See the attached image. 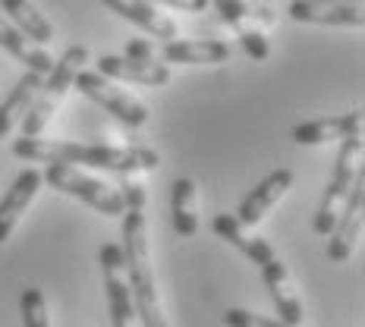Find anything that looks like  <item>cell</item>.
<instances>
[{
    "mask_svg": "<svg viewBox=\"0 0 365 327\" xmlns=\"http://www.w3.org/2000/svg\"><path fill=\"white\" fill-rule=\"evenodd\" d=\"M123 195V271L129 280L135 302V315L142 327H167V318L161 311V299L155 290V277H151L148 261V220H145V186L135 180H126L117 186Z\"/></svg>",
    "mask_w": 365,
    "mask_h": 327,
    "instance_id": "obj_1",
    "label": "cell"
},
{
    "mask_svg": "<svg viewBox=\"0 0 365 327\" xmlns=\"http://www.w3.org/2000/svg\"><path fill=\"white\" fill-rule=\"evenodd\" d=\"M13 155L29 164H70V167H95L110 173H139L158 170L161 157L151 148H120V145H98V142H54V139H16Z\"/></svg>",
    "mask_w": 365,
    "mask_h": 327,
    "instance_id": "obj_2",
    "label": "cell"
},
{
    "mask_svg": "<svg viewBox=\"0 0 365 327\" xmlns=\"http://www.w3.org/2000/svg\"><path fill=\"white\" fill-rule=\"evenodd\" d=\"M211 230H215L220 239L230 242V246H237L240 252L246 255L258 271H262L264 284H268V290H271L274 308H277V315H280L277 321H284L287 327H299L302 318H306V311H302V302H299V296H296L290 271H287L284 261L274 255V249L268 246V239L246 237V233H242V227L237 224V217H230V214H217L215 220H211Z\"/></svg>",
    "mask_w": 365,
    "mask_h": 327,
    "instance_id": "obj_3",
    "label": "cell"
},
{
    "mask_svg": "<svg viewBox=\"0 0 365 327\" xmlns=\"http://www.w3.org/2000/svg\"><path fill=\"white\" fill-rule=\"evenodd\" d=\"M82 63H88V48L73 44V48L63 51V57L57 60L54 70H51L48 79H44L35 104L29 108L26 117H22V139H38V133L48 126L51 117H54V110L66 98V91L73 88V79H76V73L82 70Z\"/></svg>",
    "mask_w": 365,
    "mask_h": 327,
    "instance_id": "obj_4",
    "label": "cell"
},
{
    "mask_svg": "<svg viewBox=\"0 0 365 327\" xmlns=\"http://www.w3.org/2000/svg\"><path fill=\"white\" fill-rule=\"evenodd\" d=\"M359 157H362V135L340 142L337 161H334V173L328 180V189H324V195H322V204H318V211H315V220H312V230H315L318 237H328L334 230V220L340 214V204H344L349 189H353L356 173L362 170Z\"/></svg>",
    "mask_w": 365,
    "mask_h": 327,
    "instance_id": "obj_5",
    "label": "cell"
},
{
    "mask_svg": "<svg viewBox=\"0 0 365 327\" xmlns=\"http://www.w3.org/2000/svg\"><path fill=\"white\" fill-rule=\"evenodd\" d=\"M44 180L54 189H60L63 195H73V199H82L86 204L98 211L104 217H123V195H120L117 186H108V182L86 177L79 167L70 164H48V170L41 173Z\"/></svg>",
    "mask_w": 365,
    "mask_h": 327,
    "instance_id": "obj_6",
    "label": "cell"
},
{
    "mask_svg": "<svg viewBox=\"0 0 365 327\" xmlns=\"http://www.w3.org/2000/svg\"><path fill=\"white\" fill-rule=\"evenodd\" d=\"M208 4L217 6L220 19L227 22V26L237 32L242 51H246L252 60H268L271 57V44L268 38H264V32L255 26V19L262 22V26H271L274 16L268 6H252L246 4V0H208Z\"/></svg>",
    "mask_w": 365,
    "mask_h": 327,
    "instance_id": "obj_7",
    "label": "cell"
},
{
    "mask_svg": "<svg viewBox=\"0 0 365 327\" xmlns=\"http://www.w3.org/2000/svg\"><path fill=\"white\" fill-rule=\"evenodd\" d=\"M101 274H104V293H108V308H110V321L113 327H139V315H135V302L129 280L123 271V252L117 242H104L101 252Z\"/></svg>",
    "mask_w": 365,
    "mask_h": 327,
    "instance_id": "obj_8",
    "label": "cell"
},
{
    "mask_svg": "<svg viewBox=\"0 0 365 327\" xmlns=\"http://www.w3.org/2000/svg\"><path fill=\"white\" fill-rule=\"evenodd\" d=\"M73 85L82 91L86 98L91 101H98L104 110H110L117 120H123L126 126H145L148 123V108L139 101V98H133L129 91L117 88L110 79H104L101 73H86L79 70L73 79Z\"/></svg>",
    "mask_w": 365,
    "mask_h": 327,
    "instance_id": "obj_9",
    "label": "cell"
},
{
    "mask_svg": "<svg viewBox=\"0 0 365 327\" xmlns=\"http://www.w3.org/2000/svg\"><path fill=\"white\" fill-rule=\"evenodd\" d=\"M362 202H365V173L359 170L353 180V189L346 192L340 214L334 220V230L328 233V258L337 264H344L349 252H353L356 239L362 233Z\"/></svg>",
    "mask_w": 365,
    "mask_h": 327,
    "instance_id": "obj_10",
    "label": "cell"
},
{
    "mask_svg": "<svg viewBox=\"0 0 365 327\" xmlns=\"http://www.w3.org/2000/svg\"><path fill=\"white\" fill-rule=\"evenodd\" d=\"M293 186V170L290 167H277V170H271L268 177H264L252 192L242 199L240 211H237V224L240 227H255L258 220H262L268 211L284 199V192Z\"/></svg>",
    "mask_w": 365,
    "mask_h": 327,
    "instance_id": "obj_11",
    "label": "cell"
},
{
    "mask_svg": "<svg viewBox=\"0 0 365 327\" xmlns=\"http://www.w3.org/2000/svg\"><path fill=\"white\" fill-rule=\"evenodd\" d=\"M41 170H35V167H29V170H22L16 182L10 186V192L0 199V246H4L6 239L13 237V230H16L19 217L26 214V208L32 204V199L38 195V189H41Z\"/></svg>",
    "mask_w": 365,
    "mask_h": 327,
    "instance_id": "obj_12",
    "label": "cell"
},
{
    "mask_svg": "<svg viewBox=\"0 0 365 327\" xmlns=\"http://www.w3.org/2000/svg\"><path fill=\"white\" fill-rule=\"evenodd\" d=\"M362 135V110L340 113V117H322L309 120L293 129V139L299 145H324V142H346Z\"/></svg>",
    "mask_w": 365,
    "mask_h": 327,
    "instance_id": "obj_13",
    "label": "cell"
},
{
    "mask_svg": "<svg viewBox=\"0 0 365 327\" xmlns=\"http://www.w3.org/2000/svg\"><path fill=\"white\" fill-rule=\"evenodd\" d=\"M287 13L296 22H312V26H365L362 6H346V4H322V0H293Z\"/></svg>",
    "mask_w": 365,
    "mask_h": 327,
    "instance_id": "obj_14",
    "label": "cell"
},
{
    "mask_svg": "<svg viewBox=\"0 0 365 327\" xmlns=\"http://www.w3.org/2000/svg\"><path fill=\"white\" fill-rule=\"evenodd\" d=\"M164 60L167 63H186V66H199V63H227L230 60V44L220 38H173L164 44Z\"/></svg>",
    "mask_w": 365,
    "mask_h": 327,
    "instance_id": "obj_15",
    "label": "cell"
},
{
    "mask_svg": "<svg viewBox=\"0 0 365 327\" xmlns=\"http://www.w3.org/2000/svg\"><path fill=\"white\" fill-rule=\"evenodd\" d=\"M98 73L110 82L113 79L139 82V85H151V88H161L173 79L167 63H158V60H151V63H133V60H126V57H110V54L98 60Z\"/></svg>",
    "mask_w": 365,
    "mask_h": 327,
    "instance_id": "obj_16",
    "label": "cell"
},
{
    "mask_svg": "<svg viewBox=\"0 0 365 327\" xmlns=\"http://www.w3.org/2000/svg\"><path fill=\"white\" fill-rule=\"evenodd\" d=\"M104 6H110L117 16L135 22L142 32H148L155 38H164V41L177 38V22L167 19L164 13H158V6L145 4V0H104Z\"/></svg>",
    "mask_w": 365,
    "mask_h": 327,
    "instance_id": "obj_17",
    "label": "cell"
},
{
    "mask_svg": "<svg viewBox=\"0 0 365 327\" xmlns=\"http://www.w3.org/2000/svg\"><path fill=\"white\" fill-rule=\"evenodd\" d=\"M0 48L10 51L19 63H26L29 73L48 76L51 70H54V57H51L44 48H38L35 41H29V38L22 35L10 19H4V13H0Z\"/></svg>",
    "mask_w": 365,
    "mask_h": 327,
    "instance_id": "obj_18",
    "label": "cell"
},
{
    "mask_svg": "<svg viewBox=\"0 0 365 327\" xmlns=\"http://www.w3.org/2000/svg\"><path fill=\"white\" fill-rule=\"evenodd\" d=\"M41 85H44V76L29 73V70L19 76V82L13 85L10 95L4 98V104H0V139H6V135H10V129L29 113V108L35 104Z\"/></svg>",
    "mask_w": 365,
    "mask_h": 327,
    "instance_id": "obj_19",
    "label": "cell"
},
{
    "mask_svg": "<svg viewBox=\"0 0 365 327\" xmlns=\"http://www.w3.org/2000/svg\"><path fill=\"white\" fill-rule=\"evenodd\" d=\"M195 199H199V189L189 177L173 180L170 189V214H173V230L180 237H195L199 233V211H195Z\"/></svg>",
    "mask_w": 365,
    "mask_h": 327,
    "instance_id": "obj_20",
    "label": "cell"
},
{
    "mask_svg": "<svg viewBox=\"0 0 365 327\" xmlns=\"http://www.w3.org/2000/svg\"><path fill=\"white\" fill-rule=\"evenodd\" d=\"M0 4H4V13H10V22L29 41H35V44L54 41V26L44 19V13H38V6L32 0H0Z\"/></svg>",
    "mask_w": 365,
    "mask_h": 327,
    "instance_id": "obj_21",
    "label": "cell"
},
{
    "mask_svg": "<svg viewBox=\"0 0 365 327\" xmlns=\"http://www.w3.org/2000/svg\"><path fill=\"white\" fill-rule=\"evenodd\" d=\"M19 311H22V327H51L48 318V302L38 286H29L19 296Z\"/></svg>",
    "mask_w": 365,
    "mask_h": 327,
    "instance_id": "obj_22",
    "label": "cell"
},
{
    "mask_svg": "<svg viewBox=\"0 0 365 327\" xmlns=\"http://www.w3.org/2000/svg\"><path fill=\"white\" fill-rule=\"evenodd\" d=\"M224 324L227 327H287L284 321H277V318H264V315H255V311H246V308H227Z\"/></svg>",
    "mask_w": 365,
    "mask_h": 327,
    "instance_id": "obj_23",
    "label": "cell"
},
{
    "mask_svg": "<svg viewBox=\"0 0 365 327\" xmlns=\"http://www.w3.org/2000/svg\"><path fill=\"white\" fill-rule=\"evenodd\" d=\"M126 60H133V63H151L155 60V44L148 41V38H133V41L126 44Z\"/></svg>",
    "mask_w": 365,
    "mask_h": 327,
    "instance_id": "obj_24",
    "label": "cell"
},
{
    "mask_svg": "<svg viewBox=\"0 0 365 327\" xmlns=\"http://www.w3.org/2000/svg\"><path fill=\"white\" fill-rule=\"evenodd\" d=\"M151 6H170V10L180 13H202L208 6V0H145Z\"/></svg>",
    "mask_w": 365,
    "mask_h": 327,
    "instance_id": "obj_25",
    "label": "cell"
},
{
    "mask_svg": "<svg viewBox=\"0 0 365 327\" xmlns=\"http://www.w3.org/2000/svg\"><path fill=\"white\" fill-rule=\"evenodd\" d=\"M322 4H346V6H359V0H322Z\"/></svg>",
    "mask_w": 365,
    "mask_h": 327,
    "instance_id": "obj_26",
    "label": "cell"
}]
</instances>
